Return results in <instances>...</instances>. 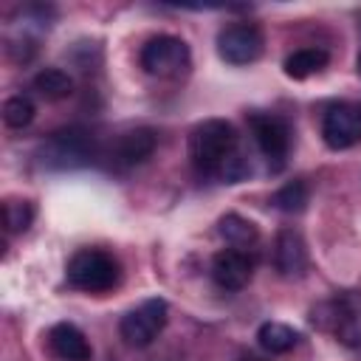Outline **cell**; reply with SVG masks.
I'll use <instances>...</instances> for the list:
<instances>
[{
    "mask_svg": "<svg viewBox=\"0 0 361 361\" xmlns=\"http://www.w3.org/2000/svg\"><path fill=\"white\" fill-rule=\"evenodd\" d=\"M189 161L200 178L240 183L251 175V164L240 149V135L226 118H206L189 133Z\"/></svg>",
    "mask_w": 361,
    "mask_h": 361,
    "instance_id": "6da1fadb",
    "label": "cell"
},
{
    "mask_svg": "<svg viewBox=\"0 0 361 361\" xmlns=\"http://www.w3.org/2000/svg\"><path fill=\"white\" fill-rule=\"evenodd\" d=\"M34 90L48 99V102H62L73 93V79L62 71V68H42L37 76H34Z\"/></svg>",
    "mask_w": 361,
    "mask_h": 361,
    "instance_id": "e0dca14e",
    "label": "cell"
},
{
    "mask_svg": "<svg viewBox=\"0 0 361 361\" xmlns=\"http://www.w3.org/2000/svg\"><path fill=\"white\" fill-rule=\"evenodd\" d=\"M45 338H48L51 355L59 361H90L93 358V347L87 336L71 322H56Z\"/></svg>",
    "mask_w": 361,
    "mask_h": 361,
    "instance_id": "4fadbf2b",
    "label": "cell"
},
{
    "mask_svg": "<svg viewBox=\"0 0 361 361\" xmlns=\"http://www.w3.org/2000/svg\"><path fill=\"white\" fill-rule=\"evenodd\" d=\"M358 73H361V54H358Z\"/></svg>",
    "mask_w": 361,
    "mask_h": 361,
    "instance_id": "7402d4cb",
    "label": "cell"
},
{
    "mask_svg": "<svg viewBox=\"0 0 361 361\" xmlns=\"http://www.w3.org/2000/svg\"><path fill=\"white\" fill-rule=\"evenodd\" d=\"M322 138L330 149H350L361 141V107L353 102H333L322 113Z\"/></svg>",
    "mask_w": 361,
    "mask_h": 361,
    "instance_id": "9c48e42d",
    "label": "cell"
},
{
    "mask_svg": "<svg viewBox=\"0 0 361 361\" xmlns=\"http://www.w3.org/2000/svg\"><path fill=\"white\" fill-rule=\"evenodd\" d=\"M31 220H34V206L28 200H6L3 203V226L8 234L28 231Z\"/></svg>",
    "mask_w": 361,
    "mask_h": 361,
    "instance_id": "ffe728a7",
    "label": "cell"
},
{
    "mask_svg": "<svg viewBox=\"0 0 361 361\" xmlns=\"http://www.w3.org/2000/svg\"><path fill=\"white\" fill-rule=\"evenodd\" d=\"M327 62H330V54L324 48H299L285 56L282 68H285V76L290 79H307L313 73H322Z\"/></svg>",
    "mask_w": 361,
    "mask_h": 361,
    "instance_id": "9a60e30c",
    "label": "cell"
},
{
    "mask_svg": "<svg viewBox=\"0 0 361 361\" xmlns=\"http://www.w3.org/2000/svg\"><path fill=\"white\" fill-rule=\"evenodd\" d=\"M158 147V135L155 130L149 127H135V130H127L116 138L113 149H110V161L121 169H130V166H138L144 164Z\"/></svg>",
    "mask_w": 361,
    "mask_h": 361,
    "instance_id": "8fae6325",
    "label": "cell"
},
{
    "mask_svg": "<svg viewBox=\"0 0 361 361\" xmlns=\"http://www.w3.org/2000/svg\"><path fill=\"white\" fill-rule=\"evenodd\" d=\"M34 102L28 96H11L3 102V124L11 130H23L34 121Z\"/></svg>",
    "mask_w": 361,
    "mask_h": 361,
    "instance_id": "d6986e66",
    "label": "cell"
},
{
    "mask_svg": "<svg viewBox=\"0 0 361 361\" xmlns=\"http://www.w3.org/2000/svg\"><path fill=\"white\" fill-rule=\"evenodd\" d=\"M68 285L85 293H107L121 279V265L113 254L102 248H79L65 268Z\"/></svg>",
    "mask_w": 361,
    "mask_h": 361,
    "instance_id": "3957f363",
    "label": "cell"
},
{
    "mask_svg": "<svg viewBox=\"0 0 361 361\" xmlns=\"http://www.w3.org/2000/svg\"><path fill=\"white\" fill-rule=\"evenodd\" d=\"M99 158L96 138L82 127H65L51 133L39 144V161L48 169H76Z\"/></svg>",
    "mask_w": 361,
    "mask_h": 361,
    "instance_id": "277c9868",
    "label": "cell"
},
{
    "mask_svg": "<svg viewBox=\"0 0 361 361\" xmlns=\"http://www.w3.org/2000/svg\"><path fill=\"white\" fill-rule=\"evenodd\" d=\"M265 37L257 23H231L217 31V54L228 65H251L262 56Z\"/></svg>",
    "mask_w": 361,
    "mask_h": 361,
    "instance_id": "ba28073f",
    "label": "cell"
},
{
    "mask_svg": "<svg viewBox=\"0 0 361 361\" xmlns=\"http://www.w3.org/2000/svg\"><path fill=\"white\" fill-rule=\"evenodd\" d=\"M209 274L223 290H243L254 276V257L240 248H223L212 257Z\"/></svg>",
    "mask_w": 361,
    "mask_h": 361,
    "instance_id": "30bf717a",
    "label": "cell"
},
{
    "mask_svg": "<svg viewBox=\"0 0 361 361\" xmlns=\"http://www.w3.org/2000/svg\"><path fill=\"white\" fill-rule=\"evenodd\" d=\"M166 319H169L166 302L161 296H152L121 316L118 333L130 347H149L161 336V330L166 327Z\"/></svg>",
    "mask_w": 361,
    "mask_h": 361,
    "instance_id": "52a82bcc",
    "label": "cell"
},
{
    "mask_svg": "<svg viewBox=\"0 0 361 361\" xmlns=\"http://www.w3.org/2000/svg\"><path fill=\"white\" fill-rule=\"evenodd\" d=\"M240 361H265V358H259V355H243Z\"/></svg>",
    "mask_w": 361,
    "mask_h": 361,
    "instance_id": "44dd1931",
    "label": "cell"
},
{
    "mask_svg": "<svg viewBox=\"0 0 361 361\" xmlns=\"http://www.w3.org/2000/svg\"><path fill=\"white\" fill-rule=\"evenodd\" d=\"M248 130H251L254 144L262 152L268 169L279 172L290 155V124L276 113L254 110V113H248Z\"/></svg>",
    "mask_w": 361,
    "mask_h": 361,
    "instance_id": "8992f818",
    "label": "cell"
},
{
    "mask_svg": "<svg viewBox=\"0 0 361 361\" xmlns=\"http://www.w3.org/2000/svg\"><path fill=\"white\" fill-rule=\"evenodd\" d=\"M138 62H141V68L149 76L178 79V76H183L189 71L192 54H189V45L180 37H175V34H155V37H149L141 45Z\"/></svg>",
    "mask_w": 361,
    "mask_h": 361,
    "instance_id": "5b68a950",
    "label": "cell"
},
{
    "mask_svg": "<svg viewBox=\"0 0 361 361\" xmlns=\"http://www.w3.org/2000/svg\"><path fill=\"white\" fill-rule=\"evenodd\" d=\"M257 344L271 353V355H282V353H290L296 344H299V333L290 327V324H282V322H265L259 324L257 330Z\"/></svg>",
    "mask_w": 361,
    "mask_h": 361,
    "instance_id": "2e32d148",
    "label": "cell"
},
{
    "mask_svg": "<svg viewBox=\"0 0 361 361\" xmlns=\"http://www.w3.org/2000/svg\"><path fill=\"white\" fill-rule=\"evenodd\" d=\"M310 200V192H307V183L305 180H288L285 186H279L274 195H271V206L285 212V214H299L305 212Z\"/></svg>",
    "mask_w": 361,
    "mask_h": 361,
    "instance_id": "ac0fdd59",
    "label": "cell"
},
{
    "mask_svg": "<svg viewBox=\"0 0 361 361\" xmlns=\"http://www.w3.org/2000/svg\"><path fill=\"white\" fill-rule=\"evenodd\" d=\"M217 231H220V237H223L231 248H240V251H248V248L257 245V240H259V228H257L248 217L234 214V212H228V214H223V217L217 220Z\"/></svg>",
    "mask_w": 361,
    "mask_h": 361,
    "instance_id": "5bb4252c",
    "label": "cell"
},
{
    "mask_svg": "<svg viewBox=\"0 0 361 361\" xmlns=\"http://www.w3.org/2000/svg\"><path fill=\"white\" fill-rule=\"evenodd\" d=\"M319 330L330 333L344 347H361V290H341L310 310Z\"/></svg>",
    "mask_w": 361,
    "mask_h": 361,
    "instance_id": "7a4b0ae2",
    "label": "cell"
},
{
    "mask_svg": "<svg viewBox=\"0 0 361 361\" xmlns=\"http://www.w3.org/2000/svg\"><path fill=\"white\" fill-rule=\"evenodd\" d=\"M274 265H276L279 276H285V279H296L307 271V245H305V237L296 228L288 226L276 234Z\"/></svg>",
    "mask_w": 361,
    "mask_h": 361,
    "instance_id": "7c38bea8",
    "label": "cell"
}]
</instances>
